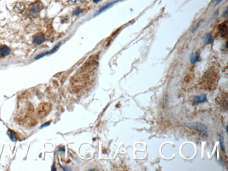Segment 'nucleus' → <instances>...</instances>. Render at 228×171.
<instances>
[{
  "instance_id": "f257e3e1",
  "label": "nucleus",
  "mask_w": 228,
  "mask_h": 171,
  "mask_svg": "<svg viewBox=\"0 0 228 171\" xmlns=\"http://www.w3.org/2000/svg\"><path fill=\"white\" fill-rule=\"evenodd\" d=\"M42 3L39 1H37L29 5L27 10V14L31 18H35L39 14L41 11L43 9Z\"/></svg>"
},
{
  "instance_id": "f03ea898",
  "label": "nucleus",
  "mask_w": 228,
  "mask_h": 171,
  "mask_svg": "<svg viewBox=\"0 0 228 171\" xmlns=\"http://www.w3.org/2000/svg\"><path fill=\"white\" fill-rule=\"evenodd\" d=\"M51 106L48 103H42L40 104L38 107L37 113L40 118H44L51 110Z\"/></svg>"
},
{
  "instance_id": "7ed1b4c3",
  "label": "nucleus",
  "mask_w": 228,
  "mask_h": 171,
  "mask_svg": "<svg viewBox=\"0 0 228 171\" xmlns=\"http://www.w3.org/2000/svg\"><path fill=\"white\" fill-rule=\"evenodd\" d=\"M189 127L192 128L196 130L200 131V132H207V128L204 125L202 124L201 123H195L193 124H189L187 125Z\"/></svg>"
},
{
  "instance_id": "20e7f679",
  "label": "nucleus",
  "mask_w": 228,
  "mask_h": 171,
  "mask_svg": "<svg viewBox=\"0 0 228 171\" xmlns=\"http://www.w3.org/2000/svg\"><path fill=\"white\" fill-rule=\"evenodd\" d=\"M45 41V36L41 33H37L33 37V43L36 45H41Z\"/></svg>"
},
{
  "instance_id": "39448f33",
  "label": "nucleus",
  "mask_w": 228,
  "mask_h": 171,
  "mask_svg": "<svg viewBox=\"0 0 228 171\" xmlns=\"http://www.w3.org/2000/svg\"><path fill=\"white\" fill-rule=\"evenodd\" d=\"M207 95L206 94H201L199 95H196L193 98V101L197 104H203L207 101Z\"/></svg>"
},
{
  "instance_id": "423d86ee",
  "label": "nucleus",
  "mask_w": 228,
  "mask_h": 171,
  "mask_svg": "<svg viewBox=\"0 0 228 171\" xmlns=\"http://www.w3.org/2000/svg\"><path fill=\"white\" fill-rule=\"evenodd\" d=\"M219 30L223 38H226L227 35V22H224L219 26Z\"/></svg>"
},
{
  "instance_id": "0eeeda50",
  "label": "nucleus",
  "mask_w": 228,
  "mask_h": 171,
  "mask_svg": "<svg viewBox=\"0 0 228 171\" xmlns=\"http://www.w3.org/2000/svg\"><path fill=\"white\" fill-rule=\"evenodd\" d=\"M10 49L7 46H3L0 47V55L2 56H7L10 54Z\"/></svg>"
},
{
  "instance_id": "6e6552de",
  "label": "nucleus",
  "mask_w": 228,
  "mask_h": 171,
  "mask_svg": "<svg viewBox=\"0 0 228 171\" xmlns=\"http://www.w3.org/2000/svg\"><path fill=\"white\" fill-rule=\"evenodd\" d=\"M60 45L61 42H59V43H58V44H56V45L50 51H49V52H46V53H42V54L38 55V56L36 57V58H39L44 56H46V55H49V54H53V53H55L56 51H57Z\"/></svg>"
},
{
  "instance_id": "1a4fd4ad",
  "label": "nucleus",
  "mask_w": 228,
  "mask_h": 171,
  "mask_svg": "<svg viewBox=\"0 0 228 171\" xmlns=\"http://www.w3.org/2000/svg\"><path fill=\"white\" fill-rule=\"evenodd\" d=\"M200 58V54L198 52H195V54L192 55L190 57V61L192 64H195L199 61Z\"/></svg>"
},
{
  "instance_id": "9d476101",
  "label": "nucleus",
  "mask_w": 228,
  "mask_h": 171,
  "mask_svg": "<svg viewBox=\"0 0 228 171\" xmlns=\"http://www.w3.org/2000/svg\"><path fill=\"white\" fill-rule=\"evenodd\" d=\"M7 135L8 136L10 137L11 140L13 141H16L17 140V135L15 133V132L14 131H12V130H8V132L7 133Z\"/></svg>"
},
{
  "instance_id": "9b49d317",
  "label": "nucleus",
  "mask_w": 228,
  "mask_h": 171,
  "mask_svg": "<svg viewBox=\"0 0 228 171\" xmlns=\"http://www.w3.org/2000/svg\"><path fill=\"white\" fill-rule=\"evenodd\" d=\"M212 39V36L211 33H208L204 36V41L206 44H209L211 42Z\"/></svg>"
},
{
  "instance_id": "f8f14e48",
  "label": "nucleus",
  "mask_w": 228,
  "mask_h": 171,
  "mask_svg": "<svg viewBox=\"0 0 228 171\" xmlns=\"http://www.w3.org/2000/svg\"><path fill=\"white\" fill-rule=\"evenodd\" d=\"M115 2V1L111 3L108 4H107V5H105V6L102 7V8H101V9H100L98 11V12L97 15H98V14H99V13H101L103 12V11H104L105 10H106V9H108V8H109V7H111V6H112L113 4Z\"/></svg>"
},
{
  "instance_id": "ddd939ff",
  "label": "nucleus",
  "mask_w": 228,
  "mask_h": 171,
  "mask_svg": "<svg viewBox=\"0 0 228 171\" xmlns=\"http://www.w3.org/2000/svg\"><path fill=\"white\" fill-rule=\"evenodd\" d=\"M219 141L220 144V147L221 150L222 151H224L225 150V146L224 144V138H223L222 134H221L219 135Z\"/></svg>"
},
{
  "instance_id": "4468645a",
  "label": "nucleus",
  "mask_w": 228,
  "mask_h": 171,
  "mask_svg": "<svg viewBox=\"0 0 228 171\" xmlns=\"http://www.w3.org/2000/svg\"><path fill=\"white\" fill-rule=\"evenodd\" d=\"M201 21H199V22L197 23V25H196V26L194 27L193 28V29H192V33H194L195 32H196L197 30H198V28L199 27L200 25H201Z\"/></svg>"
},
{
  "instance_id": "2eb2a0df",
  "label": "nucleus",
  "mask_w": 228,
  "mask_h": 171,
  "mask_svg": "<svg viewBox=\"0 0 228 171\" xmlns=\"http://www.w3.org/2000/svg\"><path fill=\"white\" fill-rule=\"evenodd\" d=\"M81 12H82V11L80 9H76V10L75 11V12H74V14H75V15H79L80 13H81Z\"/></svg>"
},
{
  "instance_id": "dca6fc26",
  "label": "nucleus",
  "mask_w": 228,
  "mask_h": 171,
  "mask_svg": "<svg viewBox=\"0 0 228 171\" xmlns=\"http://www.w3.org/2000/svg\"><path fill=\"white\" fill-rule=\"evenodd\" d=\"M84 0H70V1L73 3H78L81 2L83 1Z\"/></svg>"
},
{
  "instance_id": "f3484780",
  "label": "nucleus",
  "mask_w": 228,
  "mask_h": 171,
  "mask_svg": "<svg viewBox=\"0 0 228 171\" xmlns=\"http://www.w3.org/2000/svg\"><path fill=\"white\" fill-rule=\"evenodd\" d=\"M50 124V122H47V123H46L45 124H42V125L41 126V127L40 128H43V127H46L48 126Z\"/></svg>"
},
{
  "instance_id": "a211bd4d",
  "label": "nucleus",
  "mask_w": 228,
  "mask_h": 171,
  "mask_svg": "<svg viewBox=\"0 0 228 171\" xmlns=\"http://www.w3.org/2000/svg\"><path fill=\"white\" fill-rule=\"evenodd\" d=\"M227 14H228V9L227 8H226V10H225L224 11V12H223V14H222V15H223V17H226V16H227Z\"/></svg>"
},
{
  "instance_id": "6ab92c4d",
  "label": "nucleus",
  "mask_w": 228,
  "mask_h": 171,
  "mask_svg": "<svg viewBox=\"0 0 228 171\" xmlns=\"http://www.w3.org/2000/svg\"><path fill=\"white\" fill-rule=\"evenodd\" d=\"M101 1V0H93V1L95 3H97Z\"/></svg>"
},
{
  "instance_id": "aec40b11",
  "label": "nucleus",
  "mask_w": 228,
  "mask_h": 171,
  "mask_svg": "<svg viewBox=\"0 0 228 171\" xmlns=\"http://www.w3.org/2000/svg\"><path fill=\"white\" fill-rule=\"evenodd\" d=\"M214 1H217V4H218V3L221 0H214Z\"/></svg>"
},
{
  "instance_id": "412c9836",
  "label": "nucleus",
  "mask_w": 228,
  "mask_h": 171,
  "mask_svg": "<svg viewBox=\"0 0 228 171\" xmlns=\"http://www.w3.org/2000/svg\"><path fill=\"white\" fill-rule=\"evenodd\" d=\"M227 127H228V126H227V127H226V129H227V133H228V131H227Z\"/></svg>"
}]
</instances>
